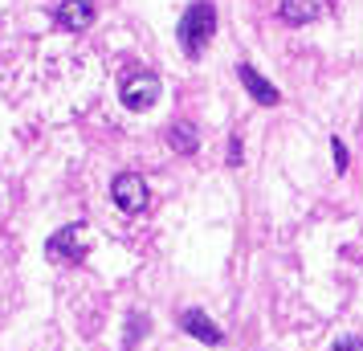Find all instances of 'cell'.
<instances>
[{"instance_id": "ba28073f", "label": "cell", "mask_w": 363, "mask_h": 351, "mask_svg": "<svg viewBox=\"0 0 363 351\" xmlns=\"http://www.w3.org/2000/svg\"><path fill=\"white\" fill-rule=\"evenodd\" d=\"M323 17V0H281V21L286 25H311Z\"/></svg>"}, {"instance_id": "7c38bea8", "label": "cell", "mask_w": 363, "mask_h": 351, "mask_svg": "<svg viewBox=\"0 0 363 351\" xmlns=\"http://www.w3.org/2000/svg\"><path fill=\"white\" fill-rule=\"evenodd\" d=\"M229 160L233 164H241V139H237V135H233V143H229Z\"/></svg>"}, {"instance_id": "30bf717a", "label": "cell", "mask_w": 363, "mask_h": 351, "mask_svg": "<svg viewBox=\"0 0 363 351\" xmlns=\"http://www.w3.org/2000/svg\"><path fill=\"white\" fill-rule=\"evenodd\" d=\"M330 151H335V172H347V147H343V139H339V135L330 139Z\"/></svg>"}, {"instance_id": "9c48e42d", "label": "cell", "mask_w": 363, "mask_h": 351, "mask_svg": "<svg viewBox=\"0 0 363 351\" xmlns=\"http://www.w3.org/2000/svg\"><path fill=\"white\" fill-rule=\"evenodd\" d=\"M167 143H172V151H180V155H192L200 147V135L192 123H172L167 127Z\"/></svg>"}, {"instance_id": "5b68a950", "label": "cell", "mask_w": 363, "mask_h": 351, "mask_svg": "<svg viewBox=\"0 0 363 351\" xmlns=\"http://www.w3.org/2000/svg\"><path fill=\"white\" fill-rule=\"evenodd\" d=\"M180 327L192 335V339H200L204 347H220V343H225V331H220V327H216V323L204 315V311H196V306L180 315Z\"/></svg>"}, {"instance_id": "7a4b0ae2", "label": "cell", "mask_w": 363, "mask_h": 351, "mask_svg": "<svg viewBox=\"0 0 363 351\" xmlns=\"http://www.w3.org/2000/svg\"><path fill=\"white\" fill-rule=\"evenodd\" d=\"M123 106L127 111H151L155 102H160V78L147 74V69H131L127 78H123Z\"/></svg>"}, {"instance_id": "6da1fadb", "label": "cell", "mask_w": 363, "mask_h": 351, "mask_svg": "<svg viewBox=\"0 0 363 351\" xmlns=\"http://www.w3.org/2000/svg\"><path fill=\"white\" fill-rule=\"evenodd\" d=\"M180 50L184 57H200V53L208 50V41L216 37V4L213 0H196V4H188L180 17Z\"/></svg>"}, {"instance_id": "8fae6325", "label": "cell", "mask_w": 363, "mask_h": 351, "mask_svg": "<svg viewBox=\"0 0 363 351\" xmlns=\"http://www.w3.org/2000/svg\"><path fill=\"white\" fill-rule=\"evenodd\" d=\"M330 351H363V339H355V335H347V339H339Z\"/></svg>"}, {"instance_id": "8992f818", "label": "cell", "mask_w": 363, "mask_h": 351, "mask_svg": "<svg viewBox=\"0 0 363 351\" xmlns=\"http://www.w3.org/2000/svg\"><path fill=\"white\" fill-rule=\"evenodd\" d=\"M237 78H241V86L249 90V99H257L262 106H278V102H281L278 86L269 82V78H262V74H257V66L241 62V66H237Z\"/></svg>"}, {"instance_id": "3957f363", "label": "cell", "mask_w": 363, "mask_h": 351, "mask_svg": "<svg viewBox=\"0 0 363 351\" xmlns=\"http://www.w3.org/2000/svg\"><path fill=\"white\" fill-rule=\"evenodd\" d=\"M111 201L123 208V213H143L147 208V180L139 176V172H118L115 180H111Z\"/></svg>"}, {"instance_id": "52a82bcc", "label": "cell", "mask_w": 363, "mask_h": 351, "mask_svg": "<svg viewBox=\"0 0 363 351\" xmlns=\"http://www.w3.org/2000/svg\"><path fill=\"white\" fill-rule=\"evenodd\" d=\"M53 17H57V25H62V29H69V33H82V29H90V25H94V0H62Z\"/></svg>"}, {"instance_id": "277c9868", "label": "cell", "mask_w": 363, "mask_h": 351, "mask_svg": "<svg viewBox=\"0 0 363 351\" xmlns=\"http://www.w3.org/2000/svg\"><path fill=\"white\" fill-rule=\"evenodd\" d=\"M50 257H62V262H69V266H82L86 262V225H66V229H57V233L50 237Z\"/></svg>"}]
</instances>
